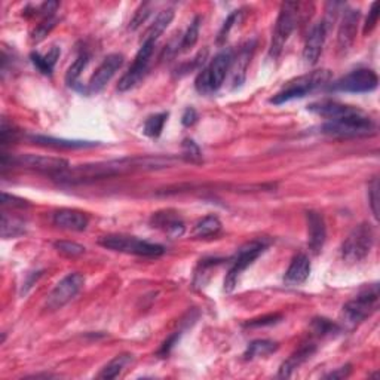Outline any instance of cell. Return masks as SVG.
Segmentation results:
<instances>
[{"label":"cell","instance_id":"1","mask_svg":"<svg viewBox=\"0 0 380 380\" xmlns=\"http://www.w3.org/2000/svg\"><path fill=\"white\" fill-rule=\"evenodd\" d=\"M171 159H162V158H124V159H115V160H104L97 162V164H88V165H79L75 168L65 170L53 179L58 180L64 184H80L88 183L94 180H103L108 177H115L125 172H131L135 170H153L168 165Z\"/></svg>","mask_w":380,"mask_h":380},{"label":"cell","instance_id":"2","mask_svg":"<svg viewBox=\"0 0 380 380\" xmlns=\"http://www.w3.org/2000/svg\"><path fill=\"white\" fill-rule=\"evenodd\" d=\"M330 79L331 73L329 70H314L310 73L294 77L290 82L285 84V87L277 95L270 99V103L279 106L284 103L293 101L296 99H303L308 94L327 85L330 82Z\"/></svg>","mask_w":380,"mask_h":380},{"label":"cell","instance_id":"3","mask_svg":"<svg viewBox=\"0 0 380 380\" xmlns=\"http://www.w3.org/2000/svg\"><path fill=\"white\" fill-rule=\"evenodd\" d=\"M232 61H234L232 49H224L217 53L205 69L198 75L195 80L196 91L202 95H208V94L219 91L222 85L224 84L227 73L230 72Z\"/></svg>","mask_w":380,"mask_h":380},{"label":"cell","instance_id":"4","mask_svg":"<svg viewBox=\"0 0 380 380\" xmlns=\"http://www.w3.org/2000/svg\"><path fill=\"white\" fill-rule=\"evenodd\" d=\"M379 308V285L362 290L355 298L349 300L342 310V321L348 329H355L358 324L372 317Z\"/></svg>","mask_w":380,"mask_h":380},{"label":"cell","instance_id":"5","mask_svg":"<svg viewBox=\"0 0 380 380\" xmlns=\"http://www.w3.org/2000/svg\"><path fill=\"white\" fill-rule=\"evenodd\" d=\"M322 132L337 139L367 137L376 132V124L373 119L361 112L349 118L329 120L327 124L322 125Z\"/></svg>","mask_w":380,"mask_h":380},{"label":"cell","instance_id":"6","mask_svg":"<svg viewBox=\"0 0 380 380\" xmlns=\"http://www.w3.org/2000/svg\"><path fill=\"white\" fill-rule=\"evenodd\" d=\"M298 11H300V4L297 2H285L281 5L272 33V44H270L269 49V53L272 58H278L281 56L285 44L289 42L290 36L296 30L298 13H300Z\"/></svg>","mask_w":380,"mask_h":380},{"label":"cell","instance_id":"7","mask_svg":"<svg viewBox=\"0 0 380 380\" xmlns=\"http://www.w3.org/2000/svg\"><path fill=\"white\" fill-rule=\"evenodd\" d=\"M267 246H269V241L266 239H254L239 248V251L235 255V259L232 260V266H230L229 272L224 278L226 293H232L236 289L238 279L242 275L243 270H247L257 259H259V257L266 251Z\"/></svg>","mask_w":380,"mask_h":380},{"label":"cell","instance_id":"8","mask_svg":"<svg viewBox=\"0 0 380 380\" xmlns=\"http://www.w3.org/2000/svg\"><path fill=\"white\" fill-rule=\"evenodd\" d=\"M101 247L107 250H113L118 253L134 254L141 257H159L165 253V248L159 243L147 242L135 236H124V235H107L99 239Z\"/></svg>","mask_w":380,"mask_h":380},{"label":"cell","instance_id":"9","mask_svg":"<svg viewBox=\"0 0 380 380\" xmlns=\"http://www.w3.org/2000/svg\"><path fill=\"white\" fill-rule=\"evenodd\" d=\"M374 232L370 224L361 223L348 235L342 246V259L349 265L362 262L373 248Z\"/></svg>","mask_w":380,"mask_h":380},{"label":"cell","instance_id":"10","mask_svg":"<svg viewBox=\"0 0 380 380\" xmlns=\"http://www.w3.org/2000/svg\"><path fill=\"white\" fill-rule=\"evenodd\" d=\"M8 165H15L25 170L45 172L52 175V177L70 168L69 160H65L64 158L42 156V155H18L11 156L9 160L5 155H2V168L5 170Z\"/></svg>","mask_w":380,"mask_h":380},{"label":"cell","instance_id":"11","mask_svg":"<svg viewBox=\"0 0 380 380\" xmlns=\"http://www.w3.org/2000/svg\"><path fill=\"white\" fill-rule=\"evenodd\" d=\"M379 85V77L372 69H357L350 72L336 82L330 85V89L334 92H352V94H364L372 92Z\"/></svg>","mask_w":380,"mask_h":380},{"label":"cell","instance_id":"12","mask_svg":"<svg viewBox=\"0 0 380 380\" xmlns=\"http://www.w3.org/2000/svg\"><path fill=\"white\" fill-rule=\"evenodd\" d=\"M85 285V277L79 272L69 274L64 277L46 298V308L49 310H57L65 306L70 300L82 291Z\"/></svg>","mask_w":380,"mask_h":380},{"label":"cell","instance_id":"13","mask_svg":"<svg viewBox=\"0 0 380 380\" xmlns=\"http://www.w3.org/2000/svg\"><path fill=\"white\" fill-rule=\"evenodd\" d=\"M153 49H155V42H151V40H143V44L137 52V56H135L131 67L128 69V72L119 80L118 89L120 92H125L140 82V79L147 70L148 63H151V58L153 56Z\"/></svg>","mask_w":380,"mask_h":380},{"label":"cell","instance_id":"14","mask_svg":"<svg viewBox=\"0 0 380 380\" xmlns=\"http://www.w3.org/2000/svg\"><path fill=\"white\" fill-rule=\"evenodd\" d=\"M122 64H124V56L122 53H110V56H107L91 76L88 87L85 88V94L101 92L120 69Z\"/></svg>","mask_w":380,"mask_h":380},{"label":"cell","instance_id":"15","mask_svg":"<svg viewBox=\"0 0 380 380\" xmlns=\"http://www.w3.org/2000/svg\"><path fill=\"white\" fill-rule=\"evenodd\" d=\"M308 110L321 116V118L329 119V120L349 118V116H354V115H358L362 112V110H360L358 107L348 106V104L338 103L334 100H322V101L312 103L308 107Z\"/></svg>","mask_w":380,"mask_h":380},{"label":"cell","instance_id":"16","mask_svg":"<svg viewBox=\"0 0 380 380\" xmlns=\"http://www.w3.org/2000/svg\"><path fill=\"white\" fill-rule=\"evenodd\" d=\"M308 246L314 254H319L324 248L325 239H327V226L321 213L308 211Z\"/></svg>","mask_w":380,"mask_h":380},{"label":"cell","instance_id":"17","mask_svg":"<svg viewBox=\"0 0 380 380\" xmlns=\"http://www.w3.org/2000/svg\"><path fill=\"white\" fill-rule=\"evenodd\" d=\"M325 37H327V25L324 24V21H319L312 27L306 42L303 48V60L306 64L314 65L321 57V52L325 44Z\"/></svg>","mask_w":380,"mask_h":380},{"label":"cell","instance_id":"18","mask_svg":"<svg viewBox=\"0 0 380 380\" xmlns=\"http://www.w3.org/2000/svg\"><path fill=\"white\" fill-rule=\"evenodd\" d=\"M358 23H360V11L348 9L343 12V17L338 25L337 32V46L342 52H346L355 42L358 33Z\"/></svg>","mask_w":380,"mask_h":380},{"label":"cell","instance_id":"19","mask_svg":"<svg viewBox=\"0 0 380 380\" xmlns=\"http://www.w3.org/2000/svg\"><path fill=\"white\" fill-rule=\"evenodd\" d=\"M151 223L153 227L160 229L162 232H165L171 238H180L186 232L184 222L180 219V215L177 213L171 210L155 213L152 215Z\"/></svg>","mask_w":380,"mask_h":380},{"label":"cell","instance_id":"20","mask_svg":"<svg viewBox=\"0 0 380 380\" xmlns=\"http://www.w3.org/2000/svg\"><path fill=\"white\" fill-rule=\"evenodd\" d=\"M53 224L60 229L73 230V232H82L88 227L89 219L88 215L79 210L63 208L53 214Z\"/></svg>","mask_w":380,"mask_h":380},{"label":"cell","instance_id":"21","mask_svg":"<svg viewBox=\"0 0 380 380\" xmlns=\"http://www.w3.org/2000/svg\"><path fill=\"white\" fill-rule=\"evenodd\" d=\"M315 350H317L315 343H305V345H302L300 348H298L297 350H294L293 354L281 364L278 377H282V379L291 377L293 373L298 367H300L302 364H305L312 355L315 354Z\"/></svg>","mask_w":380,"mask_h":380},{"label":"cell","instance_id":"22","mask_svg":"<svg viewBox=\"0 0 380 380\" xmlns=\"http://www.w3.org/2000/svg\"><path fill=\"white\" fill-rule=\"evenodd\" d=\"M254 48H255V42H254V40H251V42H247L246 45H243L239 49L236 57L234 56L232 67H230V70H232V75H234V80H232L234 88L241 87L243 84V80H246L247 69L250 65Z\"/></svg>","mask_w":380,"mask_h":380},{"label":"cell","instance_id":"23","mask_svg":"<svg viewBox=\"0 0 380 380\" xmlns=\"http://www.w3.org/2000/svg\"><path fill=\"white\" fill-rule=\"evenodd\" d=\"M310 275V260L306 254H297L291 260L284 281L287 285H302Z\"/></svg>","mask_w":380,"mask_h":380},{"label":"cell","instance_id":"24","mask_svg":"<svg viewBox=\"0 0 380 380\" xmlns=\"http://www.w3.org/2000/svg\"><path fill=\"white\" fill-rule=\"evenodd\" d=\"M30 140L39 146L52 147V148H89L99 146L97 141H85V140H67V139H56L49 137V135H32Z\"/></svg>","mask_w":380,"mask_h":380},{"label":"cell","instance_id":"25","mask_svg":"<svg viewBox=\"0 0 380 380\" xmlns=\"http://www.w3.org/2000/svg\"><path fill=\"white\" fill-rule=\"evenodd\" d=\"M61 49L58 46H52L48 53H40V52H32V63L34 64L36 69L42 75H52L53 67H56L58 58H60Z\"/></svg>","mask_w":380,"mask_h":380},{"label":"cell","instance_id":"26","mask_svg":"<svg viewBox=\"0 0 380 380\" xmlns=\"http://www.w3.org/2000/svg\"><path fill=\"white\" fill-rule=\"evenodd\" d=\"M174 20V11L172 9H164L158 13V17L155 18V21L148 27L146 34H144V40H151V42H155L159 39V36L164 33L170 24Z\"/></svg>","mask_w":380,"mask_h":380},{"label":"cell","instance_id":"27","mask_svg":"<svg viewBox=\"0 0 380 380\" xmlns=\"http://www.w3.org/2000/svg\"><path fill=\"white\" fill-rule=\"evenodd\" d=\"M222 230V222L217 215H207L199 220L195 227L192 235L196 238H208L217 235Z\"/></svg>","mask_w":380,"mask_h":380},{"label":"cell","instance_id":"28","mask_svg":"<svg viewBox=\"0 0 380 380\" xmlns=\"http://www.w3.org/2000/svg\"><path fill=\"white\" fill-rule=\"evenodd\" d=\"M278 350V343L272 341H254L248 345L247 350L243 352V358L246 360H254L274 354Z\"/></svg>","mask_w":380,"mask_h":380},{"label":"cell","instance_id":"29","mask_svg":"<svg viewBox=\"0 0 380 380\" xmlns=\"http://www.w3.org/2000/svg\"><path fill=\"white\" fill-rule=\"evenodd\" d=\"M89 58H91L89 53H87V52L79 53L75 63L69 67V70H67V73H65V84L67 85L77 89V80H79L80 75H82V72L85 70V67L88 65Z\"/></svg>","mask_w":380,"mask_h":380},{"label":"cell","instance_id":"30","mask_svg":"<svg viewBox=\"0 0 380 380\" xmlns=\"http://www.w3.org/2000/svg\"><path fill=\"white\" fill-rule=\"evenodd\" d=\"M25 232V223L18 219V217L8 215V213H4L2 215V238L11 239L17 238Z\"/></svg>","mask_w":380,"mask_h":380},{"label":"cell","instance_id":"31","mask_svg":"<svg viewBox=\"0 0 380 380\" xmlns=\"http://www.w3.org/2000/svg\"><path fill=\"white\" fill-rule=\"evenodd\" d=\"M132 355L131 354H120L116 355L110 362L104 365V369L100 372L99 377L100 379H115L120 374V372L124 370L127 365L131 362Z\"/></svg>","mask_w":380,"mask_h":380},{"label":"cell","instance_id":"32","mask_svg":"<svg viewBox=\"0 0 380 380\" xmlns=\"http://www.w3.org/2000/svg\"><path fill=\"white\" fill-rule=\"evenodd\" d=\"M168 119V113L167 112H162V113H156V115H152L148 116L144 122V134L147 135V137L151 139H158L159 135L162 134V129H164V125L165 122Z\"/></svg>","mask_w":380,"mask_h":380},{"label":"cell","instance_id":"33","mask_svg":"<svg viewBox=\"0 0 380 380\" xmlns=\"http://www.w3.org/2000/svg\"><path fill=\"white\" fill-rule=\"evenodd\" d=\"M201 17H196L192 23H190L189 29L186 30L183 39H182V44H180V52H186L189 51L190 48H194L198 42L199 39V29H201Z\"/></svg>","mask_w":380,"mask_h":380},{"label":"cell","instance_id":"34","mask_svg":"<svg viewBox=\"0 0 380 380\" xmlns=\"http://www.w3.org/2000/svg\"><path fill=\"white\" fill-rule=\"evenodd\" d=\"M312 330H314V333L319 337H327L336 333H341V325L327 318H315L312 321Z\"/></svg>","mask_w":380,"mask_h":380},{"label":"cell","instance_id":"35","mask_svg":"<svg viewBox=\"0 0 380 380\" xmlns=\"http://www.w3.org/2000/svg\"><path fill=\"white\" fill-rule=\"evenodd\" d=\"M57 23H58V18L56 15L42 18V21L36 25V29L32 33V42L34 44L42 42V40L52 32L53 27L57 25Z\"/></svg>","mask_w":380,"mask_h":380},{"label":"cell","instance_id":"36","mask_svg":"<svg viewBox=\"0 0 380 380\" xmlns=\"http://www.w3.org/2000/svg\"><path fill=\"white\" fill-rule=\"evenodd\" d=\"M53 247H56V250L60 254H63L65 257H77V255L85 253L84 246H80V243L72 242V241H57L56 243H53Z\"/></svg>","mask_w":380,"mask_h":380},{"label":"cell","instance_id":"37","mask_svg":"<svg viewBox=\"0 0 380 380\" xmlns=\"http://www.w3.org/2000/svg\"><path fill=\"white\" fill-rule=\"evenodd\" d=\"M183 158L190 164H201L202 162V152L194 140L186 139L183 141Z\"/></svg>","mask_w":380,"mask_h":380},{"label":"cell","instance_id":"38","mask_svg":"<svg viewBox=\"0 0 380 380\" xmlns=\"http://www.w3.org/2000/svg\"><path fill=\"white\" fill-rule=\"evenodd\" d=\"M279 321H282V315L281 314H269L260 318H254L247 321L243 324V327L247 329H260V327H269V325H275Z\"/></svg>","mask_w":380,"mask_h":380},{"label":"cell","instance_id":"39","mask_svg":"<svg viewBox=\"0 0 380 380\" xmlns=\"http://www.w3.org/2000/svg\"><path fill=\"white\" fill-rule=\"evenodd\" d=\"M148 15H151V5L144 4V5H141V6L137 9V12L134 13V17H132V20H131V23H129V29H131V30L139 29V27L147 20Z\"/></svg>","mask_w":380,"mask_h":380},{"label":"cell","instance_id":"40","mask_svg":"<svg viewBox=\"0 0 380 380\" xmlns=\"http://www.w3.org/2000/svg\"><path fill=\"white\" fill-rule=\"evenodd\" d=\"M239 15H241V11H234L232 13H230V15L227 17V20L224 21V24L222 27V30L219 32V37H217V42H219V44H223L224 42V40L229 36V33H230V30H232L234 24L239 18Z\"/></svg>","mask_w":380,"mask_h":380},{"label":"cell","instance_id":"41","mask_svg":"<svg viewBox=\"0 0 380 380\" xmlns=\"http://www.w3.org/2000/svg\"><path fill=\"white\" fill-rule=\"evenodd\" d=\"M377 21H379V4L373 2L370 12H369V17H367V20H365V24H364V30H362L364 34L372 33L374 30Z\"/></svg>","mask_w":380,"mask_h":380},{"label":"cell","instance_id":"42","mask_svg":"<svg viewBox=\"0 0 380 380\" xmlns=\"http://www.w3.org/2000/svg\"><path fill=\"white\" fill-rule=\"evenodd\" d=\"M369 199L370 207L376 219H379V182L377 179H373V182L369 186Z\"/></svg>","mask_w":380,"mask_h":380},{"label":"cell","instance_id":"43","mask_svg":"<svg viewBox=\"0 0 380 380\" xmlns=\"http://www.w3.org/2000/svg\"><path fill=\"white\" fill-rule=\"evenodd\" d=\"M2 203L5 207H11V208H25V207L30 205V203L27 202L25 199L9 195L6 192L2 195Z\"/></svg>","mask_w":380,"mask_h":380},{"label":"cell","instance_id":"44","mask_svg":"<svg viewBox=\"0 0 380 380\" xmlns=\"http://www.w3.org/2000/svg\"><path fill=\"white\" fill-rule=\"evenodd\" d=\"M179 337H180V334H179V333H175V334H172L171 337H168L167 341H165L164 343H162L160 349L158 350V355H160V357H167V355L170 354V352H171V349L174 348V345L177 343Z\"/></svg>","mask_w":380,"mask_h":380},{"label":"cell","instance_id":"45","mask_svg":"<svg viewBox=\"0 0 380 380\" xmlns=\"http://www.w3.org/2000/svg\"><path fill=\"white\" fill-rule=\"evenodd\" d=\"M196 120H198V113L194 107H187L183 116H182V124L184 127H192L196 124Z\"/></svg>","mask_w":380,"mask_h":380},{"label":"cell","instance_id":"46","mask_svg":"<svg viewBox=\"0 0 380 380\" xmlns=\"http://www.w3.org/2000/svg\"><path fill=\"white\" fill-rule=\"evenodd\" d=\"M350 372H352L350 364H346V365H343V367L337 369L336 372H331L330 374H327L325 377H327V379H345V377H348L350 374Z\"/></svg>","mask_w":380,"mask_h":380}]
</instances>
